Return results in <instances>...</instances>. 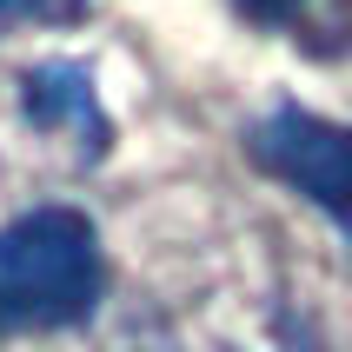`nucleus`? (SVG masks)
Returning <instances> with one entry per match:
<instances>
[{"mask_svg": "<svg viewBox=\"0 0 352 352\" xmlns=\"http://www.w3.org/2000/svg\"><path fill=\"white\" fill-rule=\"evenodd\" d=\"M107 259L94 219L74 206H34L0 226V333H67L100 313Z\"/></svg>", "mask_w": 352, "mask_h": 352, "instance_id": "obj_1", "label": "nucleus"}, {"mask_svg": "<svg viewBox=\"0 0 352 352\" xmlns=\"http://www.w3.org/2000/svg\"><path fill=\"white\" fill-rule=\"evenodd\" d=\"M20 113L34 120L40 133H74L80 160H100L113 140V120L94 94V74L80 60H40L20 74Z\"/></svg>", "mask_w": 352, "mask_h": 352, "instance_id": "obj_3", "label": "nucleus"}, {"mask_svg": "<svg viewBox=\"0 0 352 352\" xmlns=\"http://www.w3.org/2000/svg\"><path fill=\"white\" fill-rule=\"evenodd\" d=\"M246 153L259 173L286 179L299 199H313L352 246V126H333L306 107H273L246 133Z\"/></svg>", "mask_w": 352, "mask_h": 352, "instance_id": "obj_2", "label": "nucleus"}, {"mask_svg": "<svg viewBox=\"0 0 352 352\" xmlns=\"http://www.w3.org/2000/svg\"><path fill=\"white\" fill-rule=\"evenodd\" d=\"M233 7L253 20V27H299V14H306L313 0H233Z\"/></svg>", "mask_w": 352, "mask_h": 352, "instance_id": "obj_5", "label": "nucleus"}, {"mask_svg": "<svg viewBox=\"0 0 352 352\" xmlns=\"http://www.w3.org/2000/svg\"><path fill=\"white\" fill-rule=\"evenodd\" d=\"M299 34L313 40V47H346L352 40V0H313L299 14Z\"/></svg>", "mask_w": 352, "mask_h": 352, "instance_id": "obj_4", "label": "nucleus"}, {"mask_svg": "<svg viewBox=\"0 0 352 352\" xmlns=\"http://www.w3.org/2000/svg\"><path fill=\"white\" fill-rule=\"evenodd\" d=\"M47 7H54V0H0V27H7V20H27V14H47Z\"/></svg>", "mask_w": 352, "mask_h": 352, "instance_id": "obj_6", "label": "nucleus"}]
</instances>
